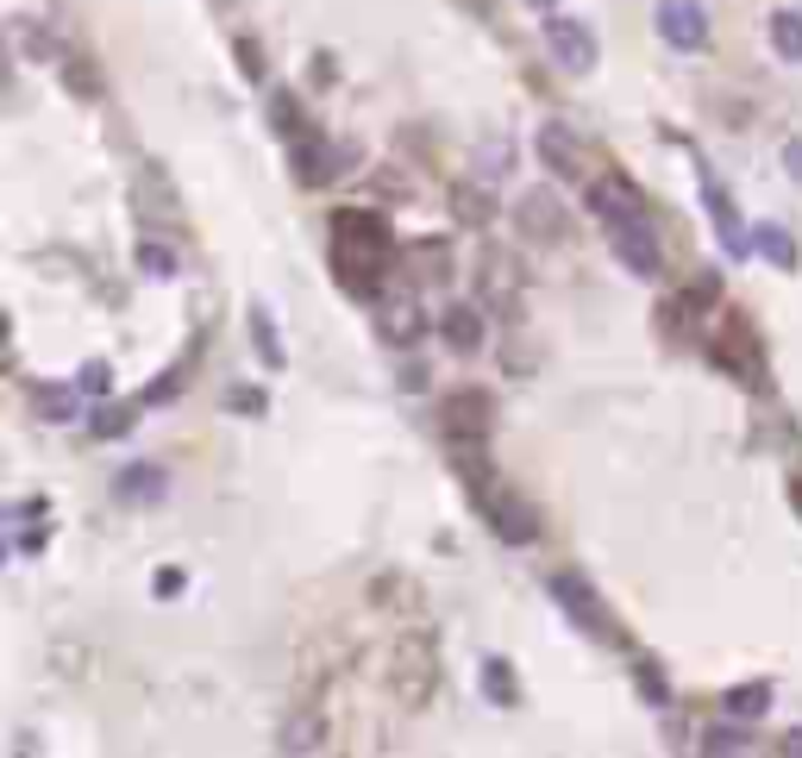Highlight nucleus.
Wrapping results in <instances>:
<instances>
[{
	"label": "nucleus",
	"instance_id": "f257e3e1",
	"mask_svg": "<svg viewBox=\"0 0 802 758\" xmlns=\"http://www.w3.org/2000/svg\"><path fill=\"white\" fill-rule=\"evenodd\" d=\"M333 238H339V276L352 282V295L376 301L383 289V270L395 264V238L376 214H339L333 220Z\"/></svg>",
	"mask_w": 802,
	"mask_h": 758
},
{
	"label": "nucleus",
	"instance_id": "f03ea898",
	"mask_svg": "<svg viewBox=\"0 0 802 758\" xmlns=\"http://www.w3.org/2000/svg\"><path fill=\"white\" fill-rule=\"evenodd\" d=\"M546 57L565 70V76H589L596 70V32L570 13H546Z\"/></svg>",
	"mask_w": 802,
	"mask_h": 758
},
{
	"label": "nucleus",
	"instance_id": "7ed1b4c3",
	"mask_svg": "<svg viewBox=\"0 0 802 758\" xmlns=\"http://www.w3.org/2000/svg\"><path fill=\"white\" fill-rule=\"evenodd\" d=\"M608 245H614V257H621L633 276H659L665 270V252H659V233H652V214L646 220H621V226H608Z\"/></svg>",
	"mask_w": 802,
	"mask_h": 758
},
{
	"label": "nucleus",
	"instance_id": "20e7f679",
	"mask_svg": "<svg viewBox=\"0 0 802 758\" xmlns=\"http://www.w3.org/2000/svg\"><path fill=\"white\" fill-rule=\"evenodd\" d=\"M439 683V659H432V640L427 633H408L395 645V690L408 702H427V690Z\"/></svg>",
	"mask_w": 802,
	"mask_h": 758
},
{
	"label": "nucleus",
	"instance_id": "39448f33",
	"mask_svg": "<svg viewBox=\"0 0 802 758\" xmlns=\"http://www.w3.org/2000/svg\"><path fill=\"white\" fill-rule=\"evenodd\" d=\"M589 214L602 226H621V220H646V201H640V189L627 175H596L589 182Z\"/></svg>",
	"mask_w": 802,
	"mask_h": 758
},
{
	"label": "nucleus",
	"instance_id": "423d86ee",
	"mask_svg": "<svg viewBox=\"0 0 802 758\" xmlns=\"http://www.w3.org/2000/svg\"><path fill=\"white\" fill-rule=\"evenodd\" d=\"M659 32H665L671 51H708V13L696 7V0H665L659 7Z\"/></svg>",
	"mask_w": 802,
	"mask_h": 758
},
{
	"label": "nucleus",
	"instance_id": "0eeeda50",
	"mask_svg": "<svg viewBox=\"0 0 802 758\" xmlns=\"http://www.w3.org/2000/svg\"><path fill=\"white\" fill-rule=\"evenodd\" d=\"M446 433H451V446H483V439H490V395L483 389H458L451 395Z\"/></svg>",
	"mask_w": 802,
	"mask_h": 758
},
{
	"label": "nucleus",
	"instance_id": "6e6552de",
	"mask_svg": "<svg viewBox=\"0 0 802 758\" xmlns=\"http://www.w3.org/2000/svg\"><path fill=\"white\" fill-rule=\"evenodd\" d=\"M539 163H546L558 182H584V175H589V163H584V151H577V138H570V126H558V119L539 126Z\"/></svg>",
	"mask_w": 802,
	"mask_h": 758
},
{
	"label": "nucleus",
	"instance_id": "1a4fd4ad",
	"mask_svg": "<svg viewBox=\"0 0 802 758\" xmlns=\"http://www.w3.org/2000/svg\"><path fill=\"white\" fill-rule=\"evenodd\" d=\"M703 207H708V220H715V238L727 245V257H746V252H752V233L740 226L734 201H727V189H721V182H715L708 170H703Z\"/></svg>",
	"mask_w": 802,
	"mask_h": 758
},
{
	"label": "nucleus",
	"instance_id": "9d476101",
	"mask_svg": "<svg viewBox=\"0 0 802 758\" xmlns=\"http://www.w3.org/2000/svg\"><path fill=\"white\" fill-rule=\"evenodd\" d=\"M483 508H490V526H495V533H502L509 545H533V540H539V514H533L521 495H509V489H502V495H490Z\"/></svg>",
	"mask_w": 802,
	"mask_h": 758
},
{
	"label": "nucleus",
	"instance_id": "9b49d317",
	"mask_svg": "<svg viewBox=\"0 0 802 758\" xmlns=\"http://www.w3.org/2000/svg\"><path fill=\"white\" fill-rule=\"evenodd\" d=\"M546 589H552V602L565 608V615H570L577 627H589V633H602V627H608V615H602L596 602H589V589L577 584V577H552Z\"/></svg>",
	"mask_w": 802,
	"mask_h": 758
},
{
	"label": "nucleus",
	"instance_id": "f8f14e48",
	"mask_svg": "<svg viewBox=\"0 0 802 758\" xmlns=\"http://www.w3.org/2000/svg\"><path fill=\"white\" fill-rule=\"evenodd\" d=\"M439 332H446V345L458 351V357H470V351H483V313L470 308V301H451L446 320H439Z\"/></svg>",
	"mask_w": 802,
	"mask_h": 758
},
{
	"label": "nucleus",
	"instance_id": "ddd939ff",
	"mask_svg": "<svg viewBox=\"0 0 802 758\" xmlns=\"http://www.w3.org/2000/svg\"><path fill=\"white\" fill-rule=\"evenodd\" d=\"M119 502L126 508H145V502H163V470L157 465H132V470H119Z\"/></svg>",
	"mask_w": 802,
	"mask_h": 758
},
{
	"label": "nucleus",
	"instance_id": "4468645a",
	"mask_svg": "<svg viewBox=\"0 0 802 758\" xmlns=\"http://www.w3.org/2000/svg\"><path fill=\"white\" fill-rule=\"evenodd\" d=\"M752 252H759L764 264H778V270H796V245H790L783 226H752Z\"/></svg>",
	"mask_w": 802,
	"mask_h": 758
},
{
	"label": "nucleus",
	"instance_id": "2eb2a0df",
	"mask_svg": "<svg viewBox=\"0 0 802 758\" xmlns=\"http://www.w3.org/2000/svg\"><path fill=\"white\" fill-rule=\"evenodd\" d=\"M771 51H778L783 63H802V13H771Z\"/></svg>",
	"mask_w": 802,
	"mask_h": 758
},
{
	"label": "nucleus",
	"instance_id": "dca6fc26",
	"mask_svg": "<svg viewBox=\"0 0 802 758\" xmlns=\"http://www.w3.org/2000/svg\"><path fill=\"white\" fill-rule=\"evenodd\" d=\"M521 226H527V233H546V238H558V233H565V214H558V201H546V195H527V201H521Z\"/></svg>",
	"mask_w": 802,
	"mask_h": 758
},
{
	"label": "nucleus",
	"instance_id": "f3484780",
	"mask_svg": "<svg viewBox=\"0 0 802 758\" xmlns=\"http://www.w3.org/2000/svg\"><path fill=\"white\" fill-rule=\"evenodd\" d=\"M138 427V408L132 402H114V408H95V420H88V433L95 439H126V433Z\"/></svg>",
	"mask_w": 802,
	"mask_h": 758
},
{
	"label": "nucleus",
	"instance_id": "a211bd4d",
	"mask_svg": "<svg viewBox=\"0 0 802 758\" xmlns=\"http://www.w3.org/2000/svg\"><path fill=\"white\" fill-rule=\"evenodd\" d=\"M483 696H490L495 708H514V702H521V690H514V664H502V659L483 664Z\"/></svg>",
	"mask_w": 802,
	"mask_h": 758
},
{
	"label": "nucleus",
	"instance_id": "6ab92c4d",
	"mask_svg": "<svg viewBox=\"0 0 802 758\" xmlns=\"http://www.w3.org/2000/svg\"><path fill=\"white\" fill-rule=\"evenodd\" d=\"M327 727H320V715H301V720H289L282 727V752H313V746H327Z\"/></svg>",
	"mask_w": 802,
	"mask_h": 758
},
{
	"label": "nucleus",
	"instance_id": "aec40b11",
	"mask_svg": "<svg viewBox=\"0 0 802 758\" xmlns=\"http://www.w3.org/2000/svg\"><path fill=\"white\" fill-rule=\"evenodd\" d=\"M764 708H771V690H764V683H740V690L727 696V715H740V720H759Z\"/></svg>",
	"mask_w": 802,
	"mask_h": 758
},
{
	"label": "nucleus",
	"instance_id": "412c9836",
	"mask_svg": "<svg viewBox=\"0 0 802 758\" xmlns=\"http://www.w3.org/2000/svg\"><path fill=\"white\" fill-rule=\"evenodd\" d=\"M383 332H389L395 345H414V339H420V313H414V301L408 308H383Z\"/></svg>",
	"mask_w": 802,
	"mask_h": 758
},
{
	"label": "nucleus",
	"instance_id": "4be33fe9",
	"mask_svg": "<svg viewBox=\"0 0 802 758\" xmlns=\"http://www.w3.org/2000/svg\"><path fill=\"white\" fill-rule=\"evenodd\" d=\"M752 739H746V727H708L703 734V752H746Z\"/></svg>",
	"mask_w": 802,
	"mask_h": 758
},
{
	"label": "nucleus",
	"instance_id": "5701e85b",
	"mask_svg": "<svg viewBox=\"0 0 802 758\" xmlns=\"http://www.w3.org/2000/svg\"><path fill=\"white\" fill-rule=\"evenodd\" d=\"M39 414H44V420H69V414H76V395L57 383V389H44V395H39Z\"/></svg>",
	"mask_w": 802,
	"mask_h": 758
},
{
	"label": "nucleus",
	"instance_id": "b1692460",
	"mask_svg": "<svg viewBox=\"0 0 802 758\" xmlns=\"http://www.w3.org/2000/svg\"><path fill=\"white\" fill-rule=\"evenodd\" d=\"M252 320H257V345H264V357H270V364H282V345H276V327H270V308H252Z\"/></svg>",
	"mask_w": 802,
	"mask_h": 758
},
{
	"label": "nucleus",
	"instance_id": "393cba45",
	"mask_svg": "<svg viewBox=\"0 0 802 758\" xmlns=\"http://www.w3.org/2000/svg\"><path fill=\"white\" fill-rule=\"evenodd\" d=\"M107 389H114V370L107 364H82V395H100V402H107Z\"/></svg>",
	"mask_w": 802,
	"mask_h": 758
},
{
	"label": "nucleus",
	"instance_id": "a878e982",
	"mask_svg": "<svg viewBox=\"0 0 802 758\" xmlns=\"http://www.w3.org/2000/svg\"><path fill=\"white\" fill-rule=\"evenodd\" d=\"M721 301V276H696L689 282V308H715Z\"/></svg>",
	"mask_w": 802,
	"mask_h": 758
},
{
	"label": "nucleus",
	"instance_id": "bb28decb",
	"mask_svg": "<svg viewBox=\"0 0 802 758\" xmlns=\"http://www.w3.org/2000/svg\"><path fill=\"white\" fill-rule=\"evenodd\" d=\"M138 264H145V270H157V276H170V270H177V257L163 252V245H145V252H138Z\"/></svg>",
	"mask_w": 802,
	"mask_h": 758
},
{
	"label": "nucleus",
	"instance_id": "cd10ccee",
	"mask_svg": "<svg viewBox=\"0 0 802 758\" xmlns=\"http://www.w3.org/2000/svg\"><path fill=\"white\" fill-rule=\"evenodd\" d=\"M226 408H233V414H264V395H245V389H238V395H226Z\"/></svg>",
	"mask_w": 802,
	"mask_h": 758
},
{
	"label": "nucleus",
	"instance_id": "c85d7f7f",
	"mask_svg": "<svg viewBox=\"0 0 802 758\" xmlns=\"http://www.w3.org/2000/svg\"><path fill=\"white\" fill-rule=\"evenodd\" d=\"M157 596H182V570H157Z\"/></svg>",
	"mask_w": 802,
	"mask_h": 758
},
{
	"label": "nucleus",
	"instance_id": "c756f323",
	"mask_svg": "<svg viewBox=\"0 0 802 758\" xmlns=\"http://www.w3.org/2000/svg\"><path fill=\"white\" fill-rule=\"evenodd\" d=\"M783 170H790V175H796V182H802V138H796V145H790V151H783Z\"/></svg>",
	"mask_w": 802,
	"mask_h": 758
},
{
	"label": "nucleus",
	"instance_id": "7c9ffc66",
	"mask_svg": "<svg viewBox=\"0 0 802 758\" xmlns=\"http://www.w3.org/2000/svg\"><path fill=\"white\" fill-rule=\"evenodd\" d=\"M783 752H790V758H802V727H796L790 739H783Z\"/></svg>",
	"mask_w": 802,
	"mask_h": 758
},
{
	"label": "nucleus",
	"instance_id": "2f4dec72",
	"mask_svg": "<svg viewBox=\"0 0 802 758\" xmlns=\"http://www.w3.org/2000/svg\"><path fill=\"white\" fill-rule=\"evenodd\" d=\"M533 13H558V0H527Z\"/></svg>",
	"mask_w": 802,
	"mask_h": 758
},
{
	"label": "nucleus",
	"instance_id": "473e14b6",
	"mask_svg": "<svg viewBox=\"0 0 802 758\" xmlns=\"http://www.w3.org/2000/svg\"><path fill=\"white\" fill-rule=\"evenodd\" d=\"M796 514H802V483H796Z\"/></svg>",
	"mask_w": 802,
	"mask_h": 758
}]
</instances>
